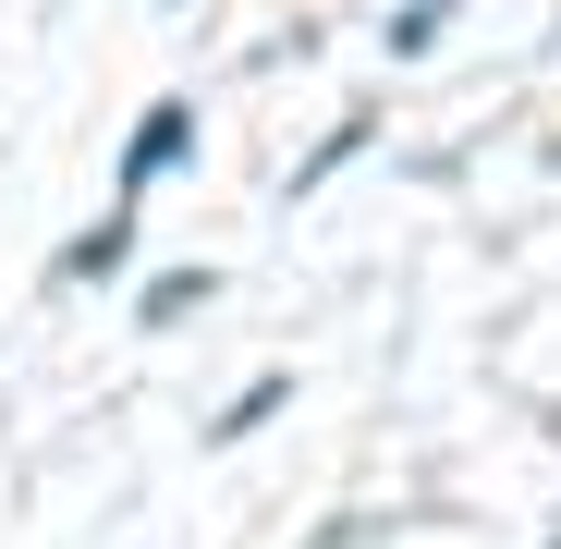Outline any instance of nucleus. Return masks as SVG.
Listing matches in <instances>:
<instances>
[{
  "label": "nucleus",
  "mask_w": 561,
  "mask_h": 549,
  "mask_svg": "<svg viewBox=\"0 0 561 549\" xmlns=\"http://www.w3.org/2000/svg\"><path fill=\"white\" fill-rule=\"evenodd\" d=\"M208 294H220V268H159V282H147V306H135V318H147V330H183V318H196Z\"/></svg>",
  "instance_id": "obj_3"
},
{
  "label": "nucleus",
  "mask_w": 561,
  "mask_h": 549,
  "mask_svg": "<svg viewBox=\"0 0 561 549\" xmlns=\"http://www.w3.org/2000/svg\"><path fill=\"white\" fill-rule=\"evenodd\" d=\"M183 159H196V99H159V111L123 135V196H111V208H147V183H171Z\"/></svg>",
  "instance_id": "obj_1"
},
{
  "label": "nucleus",
  "mask_w": 561,
  "mask_h": 549,
  "mask_svg": "<svg viewBox=\"0 0 561 549\" xmlns=\"http://www.w3.org/2000/svg\"><path fill=\"white\" fill-rule=\"evenodd\" d=\"M280 403H294V379H280V366H268V379H244V391H232V415H220L208 439H256V427H268Z\"/></svg>",
  "instance_id": "obj_4"
},
{
  "label": "nucleus",
  "mask_w": 561,
  "mask_h": 549,
  "mask_svg": "<svg viewBox=\"0 0 561 549\" xmlns=\"http://www.w3.org/2000/svg\"><path fill=\"white\" fill-rule=\"evenodd\" d=\"M366 135H379V123H366V111H354V123H342V135H318V147H306V159H294V196H318V183H330V171H342V159H354V147H366Z\"/></svg>",
  "instance_id": "obj_5"
},
{
  "label": "nucleus",
  "mask_w": 561,
  "mask_h": 549,
  "mask_svg": "<svg viewBox=\"0 0 561 549\" xmlns=\"http://www.w3.org/2000/svg\"><path fill=\"white\" fill-rule=\"evenodd\" d=\"M439 37H451V0H415V13L391 25V49H403V61H415V49H439Z\"/></svg>",
  "instance_id": "obj_6"
},
{
  "label": "nucleus",
  "mask_w": 561,
  "mask_h": 549,
  "mask_svg": "<svg viewBox=\"0 0 561 549\" xmlns=\"http://www.w3.org/2000/svg\"><path fill=\"white\" fill-rule=\"evenodd\" d=\"M123 256H135V208H111V220H85V232L61 244V282H123Z\"/></svg>",
  "instance_id": "obj_2"
}]
</instances>
